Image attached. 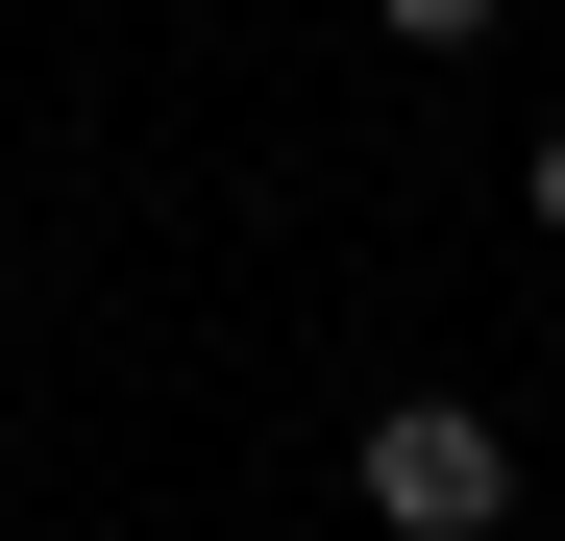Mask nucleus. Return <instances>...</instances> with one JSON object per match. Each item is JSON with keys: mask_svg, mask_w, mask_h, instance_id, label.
I'll return each instance as SVG.
<instances>
[{"mask_svg": "<svg viewBox=\"0 0 565 541\" xmlns=\"http://www.w3.org/2000/svg\"><path fill=\"white\" fill-rule=\"evenodd\" d=\"M344 492L394 517V541H492V517H516V443L467 418V394H394V418L344 443Z\"/></svg>", "mask_w": 565, "mask_h": 541, "instance_id": "f257e3e1", "label": "nucleus"}, {"mask_svg": "<svg viewBox=\"0 0 565 541\" xmlns=\"http://www.w3.org/2000/svg\"><path fill=\"white\" fill-rule=\"evenodd\" d=\"M516 198H541V246H565V124H541V172H516Z\"/></svg>", "mask_w": 565, "mask_h": 541, "instance_id": "7ed1b4c3", "label": "nucleus"}, {"mask_svg": "<svg viewBox=\"0 0 565 541\" xmlns=\"http://www.w3.org/2000/svg\"><path fill=\"white\" fill-rule=\"evenodd\" d=\"M369 25H394V50H492L516 0H369Z\"/></svg>", "mask_w": 565, "mask_h": 541, "instance_id": "f03ea898", "label": "nucleus"}]
</instances>
